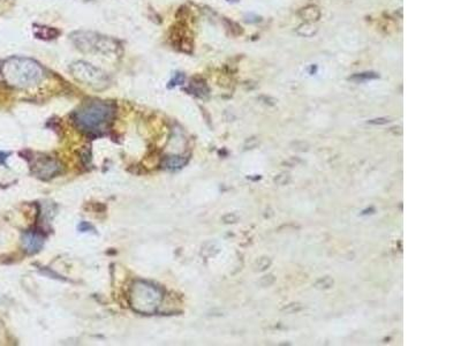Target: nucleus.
I'll list each match as a JSON object with an SVG mask.
<instances>
[{"instance_id":"obj_1","label":"nucleus","mask_w":461,"mask_h":346,"mask_svg":"<svg viewBox=\"0 0 461 346\" xmlns=\"http://www.w3.org/2000/svg\"><path fill=\"white\" fill-rule=\"evenodd\" d=\"M115 105L107 101H89L74 113V123L78 130L87 134L100 135L113 120Z\"/></svg>"},{"instance_id":"obj_2","label":"nucleus","mask_w":461,"mask_h":346,"mask_svg":"<svg viewBox=\"0 0 461 346\" xmlns=\"http://www.w3.org/2000/svg\"><path fill=\"white\" fill-rule=\"evenodd\" d=\"M5 81L14 88H28L37 84L44 77L38 62L25 57H12L2 66Z\"/></svg>"},{"instance_id":"obj_3","label":"nucleus","mask_w":461,"mask_h":346,"mask_svg":"<svg viewBox=\"0 0 461 346\" xmlns=\"http://www.w3.org/2000/svg\"><path fill=\"white\" fill-rule=\"evenodd\" d=\"M163 300V291L148 282H135L129 292V302L135 312L153 314Z\"/></svg>"},{"instance_id":"obj_4","label":"nucleus","mask_w":461,"mask_h":346,"mask_svg":"<svg viewBox=\"0 0 461 346\" xmlns=\"http://www.w3.org/2000/svg\"><path fill=\"white\" fill-rule=\"evenodd\" d=\"M71 73L77 81L90 85L92 88L103 89L108 84L107 77L100 68L95 67L88 62L77 61L71 65Z\"/></svg>"},{"instance_id":"obj_5","label":"nucleus","mask_w":461,"mask_h":346,"mask_svg":"<svg viewBox=\"0 0 461 346\" xmlns=\"http://www.w3.org/2000/svg\"><path fill=\"white\" fill-rule=\"evenodd\" d=\"M43 243H44V239H43V237L37 232L30 231V232H27L23 235L22 245L23 248L26 249V252L30 254L37 253L38 250H41Z\"/></svg>"},{"instance_id":"obj_6","label":"nucleus","mask_w":461,"mask_h":346,"mask_svg":"<svg viewBox=\"0 0 461 346\" xmlns=\"http://www.w3.org/2000/svg\"><path fill=\"white\" fill-rule=\"evenodd\" d=\"M38 165H39L38 174H39V177H42V178L52 177L60 171V167H59L58 164L52 160H45L39 161Z\"/></svg>"},{"instance_id":"obj_7","label":"nucleus","mask_w":461,"mask_h":346,"mask_svg":"<svg viewBox=\"0 0 461 346\" xmlns=\"http://www.w3.org/2000/svg\"><path fill=\"white\" fill-rule=\"evenodd\" d=\"M36 37L39 39H44V41H50V39L57 38L60 35V31L55 28L45 27V26H39L35 31Z\"/></svg>"},{"instance_id":"obj_8","label":"nucleus","mask_w":461,"mask_h":346,"mask_svg":"<svg viewBox=\"0 0 461 346\" xmlns=\"http://www.w3.org/2000/svg\"><path fill=\"white\" fill-rule=\"evenodd\" d=\"M186 163V158L180 156H171L167 157L166 160H164V166H165V169L167 170H178L181 169Z\"/></svg>"},{"instance_id":"obj_9","label":"nucleus","mask_w":461,"mask_h":346,"mask_svg":"<svg viewBox=\"0 0 461 346\" xmlns=\"http://www.w3.org/2000/svg\"><path fill=\"white\" fill-rule=\"evenodd\" d=\"M332 285H333V281H332L331 278H329V277H324V278L319 279L317 284H316L318 289H329L331 288Z\"/></svg>"},{"instance_id":"obj_10","label":"nucleus","mask_w":461,"mask_h":346,"mask_svg":"<svg viewBox=\"0 0 461 346\" xmlns=\"http://www.w3.org/2000/svg\"><path fill=\"white\" fill-rule=\"evenodd\" d=\"M273 282H275V277H273V275H268L263 277L259 283H261V285L263 286H270Z\"/></svg>"},{"instance_id":"obj_11","label":"nucleus","mask_w":461,"mask_h":346,"mask_svg":"<svg viewBox=\"0 0 461 346\" xmlns=\"http://www.w3.org/2000/svg\"><path fill=\"white\" fill-rule=\"evenodd\" d=\"M183 75H181V74H177L176 77H174L172 80H171L170 82V87L171 85H172V87H174V85H177V84H181L183 82Z\"/></svg>"},{"instance_id":"obj_12","label":"nucleus","mask_w":461,"mask_h":346,"mask_svg":"<svg viewBox=\"0 0 461 346\" xmlns=\"http://www.w3.org/2000/svg\"><path fill=\"white\" fill-rule=\"evenodd\" d=\"M270 263H271V262H270L269 259H266V258L261 259V260H259V261H258V268H259V270H265V269L268 268V266H270Z\"/></svg>"},{"instance_id":"obj_13","label":"nucleus","mask_w":461,"mask_h":346,"mask_svg":"<svg viewBox=\"0 0 461 346\" xmlns=\"http://www.w3.org/2000/svg\"><path fill=\"white\" fill-rule=\"evenodd\" d=\"M6 158H7V154L1 153V151H0V164H4Z\"/></svg>"}]
</instances>
